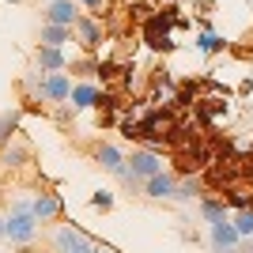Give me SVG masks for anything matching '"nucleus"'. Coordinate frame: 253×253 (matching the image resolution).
Listing matches in <instances>:
<instances>
[{"instance_id": "obj_23", "label": "nucleus", "mask_w": 253, "mask_h": 253, "mask_svg": "<svg viewBox=\"0 0 253 253\" xmlns=\"http://www.w3.org/2000/svg\"><path fill=\"white\" fill-rule=\"evenodd\" d=\"M91 208H98V211H110V208H114V193H110V189H98L95 197H91Z\"/></svg>"}, {"instance_id": "obj_25", "label": "nucleus", "mask_w": 253, "mask_h": 253, "mask_svg": "<svg viewBox=\"0 0 253 253\" xmlns=\"http://www.w3.org/2000/svg\"><path fill=\"white\" fill-rule=\"evenodd\" d=\"M234 253H253V238H242V242H238V250Z\"/></svg>"}, {"instance_id": "obj_26", "label": "nucleus", "mask_w": 253, "mask_h": 253, "mask_svg": "<svg viewBox=\"0 0 253 253\" xmlns=\"http://www.w3.org/2000/svg\"><path fill=\"white\" fill-rule=\"evenodd\" d=\"M95 253H117L114 246H102V242H95Z\"/></svg>"}, {"instance_id": "obj_6", "label": "nucleus", "mask_w": 253, "mask_h": 253, "mask_svg": "<svg viewBox=\"0 0 253 253\" xmlns=\"http://www.w3.org/2000/svg\"><path fill=\"white\" fill-rule=\"evenodd\" d=\"M208 242H211L215 253H234L242 238H238V231H234L231 219H223V223H211V227H208Z\"/></svg>"}, {"instance_id": "obj_15", "label": "nucleus", "mask_w": 253, "mask_h": 253, "mask_svg": "<svg viewBox=\"0 0 253 253\" xmlns=\"http://www.w3.org/2000/svg\"><path fill=\"white\" fill-rule=\"evenodd\" d=\"M98 98H102V91H98L95 84L72 87V106H76V110H91V106H98Z\"/></svg>"}, {"instance_id": "obj_27", "label": "nucleus", "mask_w": 253, "mask_h": 253, "mask_svg": "<svg viewBox=\"0 0 253 253\" xmlns=\"http://www.w3.org/2000/svg\"><path fill=\"white\" fill-rule=\"evenodd\" d=\"M0 238H8V234H4V219H0Z\"/></svg>"}, {"instance_id": "obj_4", "label": "nucleus", "mask_w": 253, "mask_h": 253, "mask_svg": "<svg viewBox=\"0 0 253 253\" xmlns=\"http://www.w3.org/2000/svg\"><path fill=\"white\" fill-rule=\"evenodd\" d=\"M49 250L53 253H95V238H87L80 227L61 223V227H53V234H49Z\"/></svg>"}, {"instance_id": "obj_11", "label": "nucleus", "mask_w": 253, "mask_h": 253, "mask_svg": "<svg viewBox=\"0 0 253 253\" xmlns=\"http://www.w3.org/2000/svg\"><path fill=\"white\" fill-rule=\"evenodd\" d=\"M80 11H76V0H53L45 8V23H57V27H76Z\"/></svg>"}, {"instance_id": "obj_8", "label": "nucleus", "mask_w": 253, "mask_h": 253, "mask_svg": "<svg viewBox=\"0 0 253 253\" xmlns=\"http://www.w3.org/2000/svg\"><path fill=\"white\" fill-rule=\"evenodd\" d=\"M219 197H223V204H227V208L246 211V208H253V181L238 178V181H231V185H227Z\"/></svg>"}, {"instance_id": "obj_21", "label": "nucleus", "mask_w": 253, "mask_h": 253, "mask_svg": "<svg viewBox=\"0 0 253 253\" xmlns=\"http://www.w3.org/2000/svg\"><path fill=\"white\" fill-rule=\"evenodd\" d=\"M27 159H31V151L23 148V144H8V148H4V163H8V167H23Z\"/></svg>"}, {"instance_id": "obj_18", "label": "nucleus", "mask_w": 253, "mask_h": 253, "mask_svg": "<svg viewBox=\"0 0 253 253\" xmlns=\"http://www.w3.org/2000/svg\"><path fill=\"white\" fill-rule=\"evenodd\" d=\"M201 193H204V181L201 178H185V181H178L174 201H193V197H201Z\"/></svg>"}, {"instance_id": "obj_19", "label": "nucleus", "mask_w": 253, "mask_h": 253, "mask_svg": "<svg viewBox=\"0 0 253 253\" xmlns=\"http://www.w3.org/2000/svg\"><path fill=\"white\" fill-rule=\"evenodd\" d=\"M234 231H238V238H253V208L246 211H234Z\"/></svg>"}, {"instance_id": "obj_16", "label": "nucleus", "mask_w": 253, "mask_h": 253, "mask_svg": "<svg viewBox=\"0 0 253 253\" xmlns=\"http://www.w3.org/2000/svg\"><path fill=\"white\" fill-rule=\"evenodd\" d=\"M68 38H72V27H57V23H45L42 27V45H57L61 49Z\"/></svg>"}, {"instance_id": "obj_2", "label": "nucleus", "mask_w": 253, "mask_h": 253, "mask_svg": "<svg viewBox=\"0 0 253 253\" xmlns=\"http://www.w3.org/2000/svg\"><path fill=\"white\" fill-rule=\"evenodd\" d=\"M34 201H11V211L4 219V234L11 238V246H31L38 238V219L31 211Z\"/></svg>"}, {"instance_id": "obj_14", "label": "nucleus", "mask_w": 253, "mask_h": 253, "mask_svg": "<svg viewBox=\"0 0 253 253\" xmlns=\"http://www.w3.org/2000/svg\"><path fill=\"white\" fill-rule=\"evenodd\" d=\"M201 219L208 223V227L227 219V204H223V197H201Z\"/></svg>"}, {"instance_id": "obj_20", "label": "nucleus", "mask_w": 253, "mask_h": 253, "mask_svg": "<svg viewBox=\"0 0 253 253\" xmlns=\"http://www.w3.org/2000/svg\"><path fill=\"white\" fill-rule=\"evenodd\" d=\"M223 45H227V42H223L219 34H211V31H204L201 38H197V49H201V53H223Z\"/></svg>"}, {"instance_id": "obj_5", "label": "nucleus", "mask_w": 253, "mask_h": 253, "mask_svg": "<svg viewBox=\"0 0 253 253\" xmlns=\"http://www.w3.org/2000/svg\"><path fill=\"white\" fill-rule=\"evenodd\" d=\"M174 193H178V174L174 170H159L155 178L144 181V197H151V201H174Z\"/></svg>"}, {"instance_id": "obj_12", "label": "nucleus", "mask_w": 253, "mask_h": 253, "mask_svg": "<svg viewBox=\"0 0 253 253\" xmlns=\"http://www.w3.org/2000/svg\"><path fill=\"white\" fill-rule=\"evenodd\" d=\"M76 34H80V42L87 45V49H95L98 42H102V27H98L95 19H91V15H80V19H76V27H72Z\"/></svg>"}, {"instance_id": "obj_13", "label": "nucleus", "mask_w": 253, "mask_h": 253, "mask_svg": "<svg viewBox=\"0 0 253 253\" xmlns=\"http://www.w3.org/2000/svg\"><path fill=\"white\" fill-rule=\"evenodd\" d=\"M34 61H38V68H45V72H61L64 64V53L57 49V45H38V53H34Z\"/></svg>"}, {"instance_id": "obj_24", "label": "nucleus", "mask_w": 253, "mask_h": 253, "mask_svg": "<svg viewBox=\"0 0 253 253\" xmlns=\"http://www.w3.org/2000/svg\"><path fill=\"white\" fill-rule=\"evenodd\" d=\"M80 4H84V8H91V11H98V15H102V8H106V0H80Z\"/></svg>"}, {"instance_id": "obj_22", "label": "nucleus", "mask_w": 253, "mask_h": 253, "mask_svg": "<svg viewBox=\"0 0 253 253\" xmlns=\"http://www.w3.org/2000/svg\"><path fill=\"white\" fill-rule=\"evenodd\" d=\"M42 84H45V76H42V72H31L27 80H23L27 95H31V98H38V102H42Z\"/></svg>"}, {"instance_id": "obj_17", "label": "nucleus", "mask_w": 253, "mask_h": 253, "mask_svg": "<svg viewBox=\"0 0 253 253\" xmlns=\"http://www.w3.org/2000/svg\"><path fill=\"white\" fill-rule=\"evenodd\" d=\"M15 128H19V110H8V114L0 117V148H8V144H11Z\"/></svg>"}, {"instance_id": "obj_1", "label": "nucleus", "mask_w": 253, "mask_h": 253, "mask_svg": "<svg viewBox=\"0 0 253 253\" xmlns=\"http://www.w3.org/2000/svg\"><path fill=\"white\" fill-rule=\"evenodd\" d=\"M170 27H181V15H178V8H174V4L159 8L155 15L144 23V42H148L155 53L174 49V34H170Z\"/></svg>"}, {"instance_id": "obj_9", "label": "nucleus", "mask_w": 253, "mask_h": 253, "mask_svg": "<svg viewBox=\"0 0 253 253\" xmlns=\"http://www.w3.org/2000/svg\"><path fill=\"white\" fill-rule=\"evenodd\" d=\"M72 98V84L64 72H45V84H42V102H68Z\"/></svg>"}, {"instance_id": "obj_7", "label": "nucleus", "mask_w": 253, "mask_h": 253, "mask_svg": "<svg viewBox=\"0 0 253 253\" xmlns=\"http://www.w3.org/2000/svg\"><path fill=\"white\" fill-rule=\"evenodd\" d=\"M95 159H98V167H102L106 174H114V178L125 181L128 163H125V155H121V148H114V144H98V148H95Z\"/></svg>"}, {"instance_id": "obj_3", "label": "nucleus", "mask_w": 253, "mask_h": 253, "mask_svg": "<svg viewBox=\"0 0 253 253\" xmlns=\"http://www.w3.org/2000/svg\"><path fill=\"white\" fill-rule=\"evenodd\" d=\"M125 163H128L125 181H128V185H140V189H144V181H148V178H155L159 170H167V167H163V159H159L151 148H136L132 155H125Z\"/></svg>"}, {"instance_id": "obj_10", "label": "nucleus", "mask_w": 253, "mask_h": 253, "mask_svg": "<svg viewBox=\"0 0 253 253\" xmlns=\"http://www.w3.org/2000/svg\"><path fill=\"white\" fill-rule=\"evenodd\" d=\"M31 211H34V219H38V223H53V219L64 211V204H61V197H57V193H38V197H34V204H31Z\"/></svg>"}]
</instances>
